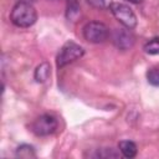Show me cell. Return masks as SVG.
Here are the masks:
<instances>
[{
	"instance_id": "obj_1",
	"label": "cell",
	"mask_w": 159,
	"mask_h": 159,
	"mask_svg": "<svg viewBox=\"0 0 159 159\" xmlns=\"http://www.w3.org/2000/svg\"><path fill=\"white\" fill-rule=\"evenodd\" d=\"M10 20L17 27H22V29L30 27L37 20L36 9L32 6L31 2L19 1L14 5L10 12Z\"/></svg>"
},
{
	"instance_id": "obj_2",
	"label": "cell",
	"mask_w": 159,
	"mask_h": 159,
	"mask_svg": "<svg viewBox=\"0 0 159 159\" xmlns=\"http://www.w3.org/2000/svg\"><path fill=\"white\" fill-rule=\"evenodd\" d=\"M84 55V50L82 46L73 41H67L60 50L56 57V65L58 68H62L77 60H80Z\"/></svg>"
},
{
	"instance_id": "obj_3",
	"label": "cell",
	"mask_w": 159,
	"mask_h": 159,
	"mask_svg": "<svg viewBox=\"0 0 159 159\" xmlns=\"http://www.w3.org/2000/svg\"><path fill=\"white\" fill-rule=\"evenodd\" d=\"M113 16L125 27V29H134L137 26V16L134 11L125 4L122 2H112L109 6Z\"/></svg>"
},
{
	"instance_id": "obj_4",
	"label": "cell",
	"mask_w": 159,
	"mask_h": 159,
	"mask_svg": "<svg viewBox=\"0 0 159 159\" xmlns=\"http://www.w3.org/2000/svg\"><path fill=\"white\" fill-rule=\"evenodd\" d=\"M109 36L108 27L99 21H91L83 27V37L92 43H102Z\"/></svg>"
},
{
	"instance_id": "obj_5",
	"label": "cell",
	"mask_w": 159,
	"mask_h": 159,
	"mask_svg": "<svg viewBox=\"0 0 159 159\" xmlns=\"http://www.w3.org/2000/svg\"><path fill=\"white\" fill-rule=\"evenodd\" d=\"M58 127L57 119L51 114H42L37 117L31 124V130L37 137H47L56 132Z\"/></svg>"
},
{
	"instance_id": "obj_6",
	"label": "cell",
	"mask_w": 159,
	"mask_h": 159,
	"mask_svg": "<svg viewBox=\"0 0 159 159\" xmlns=\"http://www.w3.org/2000/svg\"><path fill=\"white\" fill-rule=\"evenodd\" d=\"M112 40L116 47L122 51H127L134 45V36L129 29H116L112 34Z\"/></svg>"
},
{
	"instance_id": "obj_7",
	"label": "cell",
	"mask_w": 159,
	"mask_h": 159,
	"mask_svg": "<svg viewBox=\"0 0 159 159\" xmlns=\"http://www.w3.org/2000/svg\"><path fill=\"white\" fill-rule=\"evenodd\" d=\"M118 148H119L122 155L125 157V158H134L137 155V152H138L135 143L132 142V140H122V142H119Z\"/></svg>"
},
{
	"instance_id": "obj_8",
	"label": "cell",
	"mask_w": 159,
	"mask_h": 159,
	"mask_svg": "<svg viewBox=\"0 0 159 159\" xmlns=\"http://www.w3.org/2000/svg\"><path fill=\"white\" fill-rule=\"evenodd\" d=\"M50 73H51L50 65H48L47 62H42V63H40V65L36 67L35 73H34V77H35V80H36V82L42 83V82H45V81L48 80Z\"/></svg>"
},
{
	"instance_id": "obj_9",
	"label": "cell",
	"mask_w": 159,
	"mask_h": 159,
	"mask_svg": "<svg viewBox=\"0 0 159 159\" xmlns=\"http://www.w3.org/2000/svg\"><path fill=\"white\" fill-rule=\"evenodd\" d=\"M16 155L20 158H35V150L34 147L29 145V144H22L16 149Z\"/></svg>"
},
{
	"instance_id": "obj_10",
	"label": "cell",
	"mask_w": 159,
	"mask_h": 159,
	"mask_svg": "<svg viewBox=\"0 0 159 159\" xmlns=\"http://www.w3.org/2000/svg\"><path fill=\"white\" fill-rule=\"evenodd\" d=\"M144 51L149 55H159V37L150 39L144 45Z\"/></svg>"
},
{
	"instance_id": "obj_11",
	"label": "cell",
	"mask_w": 159,
	"mask_h": 159,
	"mask_svg": "<svg viewBox=\"0 0 159 159\" xmlns=\"http://www.w3.org/2000/svg\"><path fill=\"white\" fill-rule=\"evenodd\" d=\"M147 80L152 86L159 87V66H153L148 70Z\"/></svg>"
},
{
	"instance_id": "obj_12",
	"label": "cell",
	"mask_w": 159,
	"mask_h": 159,
	"mask_svg": "<svg viewBox=\"0 0 159 159\" xmlns=\"http://www.w3.org/2000/svg\"><path fill=\"white\" fill-rule=\"evenodd\" d=\"M80 14V6L77 4L76 0H70L68 1V6H67V17L72 19L73 16Z\"/></svg>"
},
{
	"instance_id": "obj_13",
	"label": "cell",
	"mask_w": 159,
	"mask_h": 159,
	"mask_svg": "<svg viewBox=\"0 0 159 159\" xmlns=\"http://www.w3.org/2000/svg\"><path fill=\"white\" fill-rule=\"evenodd\" d=\"M88 2H91L93 6L101 7V9H107L112 5V0H88Z\"/></svg>"
},
{
	"instance_id": "obj_14",
	"label": "cell",
	"mask_w": 159,
	"mask_h": 159,
	"mask_svg": "<svg viewBox=\"0 0 159 159\" xmlns=\"http://www.w3.org/2000/svg\"><path fill=\"white\" fill-rule=\"evenodd\" d=\"M128 1H130V2H134V4H139V2H142L143 0H128Z\"/></svg>"
},
{
	"instance_id": "obj_15",
	"label": "cell",
	"mask_w": 159,
	"mask_h": 159,
	"mask_svg": "<svg viewBox=\"0 0 159 159\" xmlns=\"http://www.w3.org/2000/svg\"><path fill=\"white\" fill-rule=\"evenodd\" d=\"M20 1H26V2H31V1H34V0H20Z\"/></svg>"
}]
</instances>
